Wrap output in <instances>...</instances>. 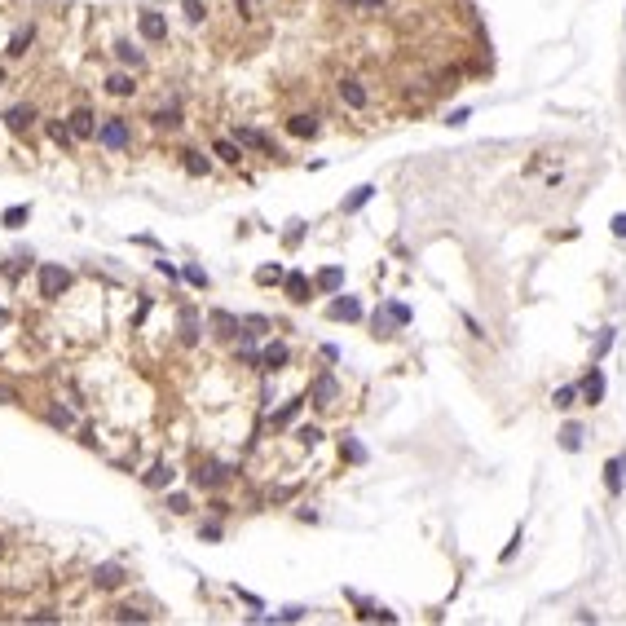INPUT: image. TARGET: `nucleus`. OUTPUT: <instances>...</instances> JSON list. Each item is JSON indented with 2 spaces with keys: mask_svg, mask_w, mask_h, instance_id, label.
<instances>
[{
  "mask_svg": "<svg viewBox=\"0 0 626 626\" xmlns=\"http://www.w3.org/2000/svg\"><path fill=\"white\" fill-rule=\"evenodd\" d=\"M181 9H186L190 22H203V14H208V9H203V0H181Z\"/></svg>",
  "mask_w": 626,
  "mask_h": 626,
  "instance_id": "c9c22d12",
  "label": "nucleus"
},
{
  "mask_svg": "<svg viewBox=\"0 0 626 626\" xmlns=\"http://www.w3.org/2000/svg\"><path fill=\"white\" fill-rule=\"evenodd\" d=\"M609 230L618 234V238H626V212H618V216H613V221H609Z\"/></svg>",
  "mask_w": 626,
  "mask_h": 626,
  "instance_id": "a19ab883",
  "label": "nucleus"
},
{
  "mask_svg": "<svg viewBox=\"0 0 626 626\" xmlns=\"http://www.w3.org/2000/svg\"><path fill=\"white\" fill-rule=\"evenodd\" d=\"M578 393L587 397V406H596L600 397H605V375H600V366H591V375H587L582 384H578Z\"/></svg>",
  "mask_w": 626,
  "mask_h": 626,
  "instance_id": "ddd939ff",
  "label": "nucleus"
},
{
  "mask_svg": "<svg viewBox=\"0 0 626 626\" xmlns=\"http://www.w3.org/2000/svg\"><path fill=\"white\" fill-rule=\"evenodd\" d=\"M98 141H102L106 150H128L132 132H128L124 119H102V124H98Z\"/></svg>",
  "mask_w": 626,
  "mask_h": 626,
  "instance_id": "f257e3e1",
  "label": "nucleus"
},
{
  "mask_svg": "<svg viewBox=\"0 0 626 626\" xmlns=\"http://www.w3.org/2000/svg\"><path fill=\"white\" fill-rule=\"evenodd\" d=\"M44 419H49L53 428H71V424H75V415H71V411H62V406H53V411L44 415Z\"/></svg>",
  "mask_w": 626,
  "mask_h": 626,
  "instance_id": "72a5a7b5",
  "label": "nucleus"
},
{
  "mask_svg": "<svg viewBox=\"0 0 626 626\" xmlns=\"http://www.w3.org/2000/svg\"><path fill=\"white\" fill-rule=\"evenodd\" d=\"M181 344H199V318H195V309H181Z\"/></svg>",
  "mask_w": 626,
  "mask_h": 626,
  "instance_id": "4be33fe9",
  "label": "nucleus"
},
{
  "mask_svg": "<svg viewBox=\"0 0 626 626\" xmlns=\"http://www.w3.org/2000/svg\"><path fill=\"white\" fill-rule=\"evenodd\" d=\"M9 402H18V393L14 388H0V406H9Z\"/></svg>",
  "mask_w": 626,
  "mask_h": 626,
  "instance_id": "37998d69",
  "label": "nucleus"
},
{
  "mask_svg": "<svg viewBox=\"0 0 626 626\" xmlns=\"http://www.w3.org/2000/svg\"><path fill=\"white\" fill-rule=\"evenodd\" d=\"M168 508H172V512H190V499L186 494H172V499H168Z\"/></svg>",
  "mask_w": 626,
  "mask_h": 626,
  "instance_id": "79ce46f5",
  "label": "nucleus"
},
{
  "mask_svg": "<svg viewBox=\"0 0 626 626\" xmlns=\"http://www.w3.org/2000/svg\"><path fill=\"white\" fill-rule=\"evenodd\" d=\"M5 119H9V128H14L18 137H22V132H31V124H35V111H31V106H14V111H9Z\"/></svg>",
  "mask_w": 626,
  "mask_h": 626,
  "instance_id": "f3484780",
  "label": "nucleus"
},
{
  "mask_svg": "<svg viewBox=\"0 0 626 626\" xmlns=\"http://www.w3.org/2000/svg\"><path fill=\"white\" fill-rule=\"evenodd\" d=\"M234 141H238V146H256L265 154H278V150H274V141L265 137V132H256V128H234Z\"/></svg>",
  "mask_w": 626,
  "mask_h": 626,
  "instance_id": "f8f14e48",
  "label": "nucleus"
},
{
  "mask_svg": "<svg viewBox=\"0 0 626 626\" xmlns=\"http://www.w3.org/2000/svg\"><path fill=\"white\" fill-rule=\"evenodd\" d=\"M560 445L573 454L578 445H582V428H578V424H564V428H560Z\"/></svg>",
  "mask_w": 626,
  "mask_h": 626,
  "instance_id": "bb28decb",
  "label": "nucleus"
},
{
  "mask_svg": "<svg viewBox=\"0 0 626 626\" xmlns=\"http://www.w3.org/2000/svg\"><path fill=\"white\" fill-rule=\"evenodd\" d=\"M115 53H119V62H128V66H141V62H146V57H141V49H132L128 40H119Z\"/></svg>",
  "mask_w": 626,
  "mask_h": 626,
  "instance_id": "c85d7f7f",
  "label": "nucleus"
},
{
  "mask_svg": "<svg viewBox=\"0 0 626 626\" xmlns=\"http://www.w3.org/2000/svg\"><path fill=\"white\" fill-rule=\"evenodd\" d=\"M221 481H225V467H221V463H199V472H195V485L212 490V485H221Z\"/></svg>",
  "mask_w": 626,
  "mask_h": 626,
  "instance_id": "dca6fc26",
  "label": "nucleus"
},
{
  "mask_svg": "<svg viewBox=\"0 0 626 626\" xmlns=\"http://www.w3.org/2000/svg\"><path fill=\"white\" fill-rule=\"evenodd\" d=\"M119 582H124V569H119V564H98V569H93V587H98V591H115Z\"/></svg>",
  "mask_w": 626,
  "mask_h": 626,
  "instance_id": "6e6552de",
  "label": "nucleus"
},
{
  "mask_svg": "<svg viewBox=\"0 0 626 626\" xmlns=\"http://www.w3.org/2000/svg\"><path fill=\"white\" fill-rule=\"evenodd\" d=\"M344 454H348L353 463H366V450H362V445H357L353 437H344Z\"/></svg>",
  "mask_w": 626,
  "mask_h": 626,
  "instance_id": "4c0bfd02",
  "label": "nucleus"
},
{
  "mask_svg": "<svg viewBox=\"0 0 626 626\" xmlns=\"http://www.w3.org/2000/svg\"><path fill=\"white\" fill-rule=\"evenodd\" d=\"M5 322H9V313H5V309H0V327H5Z\"/></svg>",
  "mask_w": 626,
  "mask_h": 626,
  "instance_id": "c03bdc74",
  "label": "nucleus"
},
{
  "mask_svg": "<svg viewBox=\"0 0 626 626\" xmlns=\"http://www.w3.org/2000/svg\"><path fill=\"white\" fill-rule=\"evenodd\" d=\"M622 472H626V454H618V459L605 463V490H609L613 499L622 494Z\"/></svg>",
  "mask_w": 626,
  "mask_h": 626,
  "instance_id": "9b49d317",
  "label": "nucleus"
},
{
  "mask_svg": "<svg viewBox=\"0 0 626 626\" xmlns=\"http://www.w3.org/2000/svg\"><path fill=\"white\" fill-rule=\"evenodd\" d=\"M313 287H318V292H340V287H344V269H340V265H327Z\"/></svg>",
  "mask_w": 626,
  "mask_h": 626,
  "instance_id": "a211bd4d",
  "label": "nucleus"
},
{
  "mask_svg": "<svg viewBox=\"0 0 626 626\" xmlns=\"http://www.w3.org/2000/svg\"><path fill=\"white\" fill-rule=\"evenodd\" d=\"M287 357H292V348H287L283 340L265 344V348H260V370H283V366H287Z\"/></svg>",
  "mask_w": 626,
  "mask_h": 626,
  "instance_id": "0eeeda50",
  "label": "nucleus"
},
{
  "mask_svg": "<svg viewBox=\"0 0 626 626\" xmlns=\"http://www.w3.org/2000/svg\"><path fill=\"white\" fill-rule=\"evenodd\" d=\"M327 313H331L335 322H357V318H362V305H357L353 296H340V300H331Z\"/></svg>",
  "mask_w": 626,
  "mask_h": 626,
  "instance_id": "1a4fd4ad",
  "label": "nucleus"
},
{
  "mask_svg": "<svg viewBox=\"0 0 626 626\" xmlns=\"http://www.w3.org/2000/svg\"><path fill=\"white\" fill-rule=\"evenodd\" d=\"M287 128H292V137H313L318 132V115H292Z\"/></svg>",
  "mask_w": 626,
  "mask_h": 626,
  "instance_id": "aec40b11",
  "label": "nucleus"
},
{
  "mask_svg": "<svg viewBox=\"0 0 626 626\" xmlns=\"http://www.w3.org/2000/svg\"><path fill=\"white\" fill-rule=\"evenodd\" d=\"M150 119H154V128H168V132L181 128V111H177V106H163V111H154Z\"/></svg>",
  "mask_w": 626,
  "mask_h": 626,
  "instance_id": "5701e85b",
  "label": "nucleus"
},
{
  "mask_svg": "<svg viewBox=\"0 0 626 626\" xmlns=\"http://www.w3.org/2000/svg\"><path fill=\"white\" fill-rule=\"evenodd\" d=\"M186 283L190 287H208V274H203L199 265H186Z\"/></svg>",
  "mask_w": 626,
  "mask_h": 626,
  "instance_id": "58836bf2",
  "label": "nucleus"
},
{
  "mask_svg": "<svg viewBox=\"0 0 626 626\" xmlns=\"http://www.w3.org/2000/svg\"><path fill=\"white\" fill-rule=\"evenodd\" d=\"M172 476H177V472H172V467H168V463H154L150 472H146V485H150V490H163V485H168V481H172Z\"/></svg>",
  "mask_w": 626,
  "mask_h": 626,
  "instance_id": "393cba45",
  "label": "nucleus"
},
{
  "mask_svg": "<svg viewBox=\"0 0 626 626\" xmlns=\"http://www.w3.org/2000/svg\"><path fill=\"white\" fill-rule=\"evenodd\" d=\"M181 163H186V172H190V177H208V172H212L208 154H199V150H181Z\"/></svg>",
  "mask_w": 626,
  "mask_h": 626,
  "instance_id": "6ab92c4d",
  "label": "nucleus"
},
{
  "mask_svg": "<svg viewBox=\"0 0 626 626\" xmlns=\"http://www.w3.org/2000/svg\"><path fill=\"white\" fill-rule=\"evenodd\" d=\"M71 287V274L62 269V265H40V296L44 300H57Z\"/></svg>",
  "mask_w": 626,
  "mask_h": 626,
  "instance_id": "f03ea898",
  "label": "nucleus"
},
{
  "mask_svg": "<svg viewBox=\"0 0 626 626\" xmlns=\"http://www.w3.org/2000/svg\"><path fill=\"white\" fill-rule=\"evenodd\" d=\"M340 98H344V106L362 111V106H366V89H362V80H340Z\"/></svg>",
  "mask_w": 626,
  "mask_h": 626,
  "instance_id": "4468645a",
  "label": "nucleus"
},
{
  "mask_svg": "<svg viewBox=\"0 0 626 626\" xmlns=\"http://www.w3.org/2000/svg\"><path fill=\"white\" fill-rule=\"evenodd\" d=\"M212 331L221 335V340H234V335H243V322H238L234 313H221V309H216V313H212Z\"/></svg>",
  "mask_w": 626,
  "mask_h": 626,
  "instance_id": "9d476101",
  "label": "nucleus"
},
{
  "mask_svg": "<svg viewBox=\"0 0 626 626\" xmlns=\"http://www.w3.org/2000/svg\"><path fill=\"white\" fill-rule=\"evenodd\" d=\"M296 437H300V445H318V441H322V428H313V424H305V428H300V432H296Z\"/></svg>",
  "mask_w": 626,
  "mask_h": 626,
  "instance_id": "e433bc0d",
  "label": "nucleus"
},
{
  "mask_svg": "<svg viewBox=\"0 0 626 626\" xmlns=\"http://www.w3.org/2000/svg\"><path fill=\"white\" fill-rule=\"evenodd\" d=\"M216 154H221V159L225 163H238V159H243V146H238V141H216V146H212Z\"/></svg>",
  "mask_w": 626,
  "mask_h": 626,
  "instance_id": "cd10ccee",
  "label": "nucleus"
},
{
  "mask_svg": "<svg viewBox=\"0 0 626 626\" xmlns=\"http://www.w3.org/2000/svg\"><path fill=\"white\" fill-rule=\"evenodd\" d=\"M551 402H556V411H569V406L578 402V384H564V388H556V397H551Z\"/></svg>",
  "mask_w": 626,
  "mask_h": 626,
  "instance_id": "7c9ffc66",
  "label": "nucleus"
},
{
  "mask_svg": "<svg viewBox=\"0 0 626 626\" xmlns=\"http://www.w3.org/2000/svg\"><path fill=\"white\" fill-rule=\"evenodd\" d=\"M27 221H31V203H18V208L0 212V225H5V230H22Z\"/></svg>",
  "mask_w": 626,
  "mask_h": 626,
  "instance_id": "2eb2a0df",
  "label": "nucleus"
},
{
  "mask_svg": "<svg viewBox=\"0 0 626 626\" xmlns=\"http://www.w3.org/2000/svg\"><path fill=\"white\" fill-rule=\"evenodd\" d=\"M31 40H35V31L31 27H22V31H14V40H9V57H22L31 49Z\"/></svg>",
  "mask_w": 626,
  "mask_h": 626,
  "instance_id": "b1692460",
  "label": "nucleus"
},
{
  "mask_svg": "<svg viewBox=\"0 0 626 626\" xmlns=\"http://www.w3.org/2000/svg\"><path fill=\"white\" fill-rule=\"evenodd\" d=\"M300 406H305V397H296V402H287L278 415H274V428H283V424H292V419L300 415Z\"/></svg>",
  "mask_w": 626,
  "mask_h": 626,
  "instance_id": "c756f323",
  "label": "nucleus"
},
{
  "mask_svg": "<svg viewBox=\"0 0 626 626\" xmlns=\"http://www.w3.org/2000/svg\"><path fill=\"white\" fill-rule=\"evenodd\" d=\"M370 195H375V186H357V190H353V195H348V199L340 203V208H344V212H357V208H362V203H366Z\"/></svg>",
  "mask_w": 626,
  "mask_h": 626,
  "instance_id": "a878e982",
  "label": "nucleus"
},
{
  "mask_svg": "<svg viewBox=\"0 0 626 626\" xmlns=\"http://www.w3.org/2000/svg\"><path fill=\"white\" fill-rule=\"evenodd\" d=\"M49 137L57 141V146H71V141H75V132H71V124H49Z\"/></svg>",
  "mask_w": 626,
  "mask_h": 626,
  "instance_id": "473e14b6",
  "label": "nucleus"
},
{
  "mask_svg": "<svg viewBox=\"0 0 626 626\" xmlns=\"http://www.w3.org/2000/svg\"><path fill=\"white\" fill-rule=\"evenodd\" d=\"M132 89H137V84H132V75H124V71H115V75L106 80V93H115V98H132Z\"/></svg>",
  "mask_w": 626,
  "mask_h": 626,
  "instance_id": "412c9836",
  "label": "nucleus"
},
{
  "mask_svg": "<svg viewBox=\"0 0 626 626\" xmlns=\"http://www.w3.org/2000/svg\"><path fill=\"white\" fill-rule=\"evenodd\" d=\"M111 618L115 622H150V613H141V609H115Z\"/></svg>",
  "mask_w": 626,
  "mask_h": 626,
  "instance_id": "f704fd0d",
  "label": "nucleus"
},
{
  "mask_svg": "<svg viewBox=\"0 0 626 626\" xmlns=\"http://www.w3.org/2000/svg\"><path fill=\"white\" fill-rule=\"evenodd\" d=\"M521 543H525V529H516V534H512V543L503 547V560H512V556H516V547H521Z\"/></svg>",
  "mask_w": 626,
  "mask_h": 626,
  "instance_id": "ea45409f",
  "label": "nucleus"
},
{
  "mask_svg": "<svg viewBox=\"0 0 626 626\" xmlns=\"http://www.w3.org/2000/svg\"><path fill=\"white\" fill-rule=\"evenodd\" d=\"M283 278H287V274L278 269V265H260V269H256V283H260V287H269V283H283Z\"/></svg>",
  "mask_w": 626,
  "mask_h": 626,
  "instance_id": "2f4dec72",
  "label": "nucleus"
},
{
  "mask_svg": "<svg viewBox=\"0 0 626 626\" xmlns=\"http://www.w3.org/2000/svg\"><path fill=\"white\" fill-rule=\"evenodd\" d=\"M66 124H71V132H75V141H93V137H98V115L84 111V106L66 119Z\"/></svg>",
  "mask_w": 626,
  "mask_h": 626,
  "instance_id": "423d86ee",
  "label": "nucleus"
},
{
  "mask_svg": "<svg viewBox=\"0 0 626 626\" xmlns=\"http://www.w3.org/2000/svg\"><path fill=\"white\" fill-rule=\"evenodd\" d=\"M137 31H141V40L163 44V40H168V18H163V14H154V9H146V14L137 18Z\"/></svg>",
  "mask_w": 626,
  "mask_h": 626,
  "instance_id": "7ed1b4c3",
  "label": "nucleus"
},
{
  "mask_svg": "<svg viewBox=\"0 0 626 626\" xmlns=\"http://www.w3.org/2000/svg\"><path fill=\"white\" fill-rule=\"evenodd\" d=\"M335 397H340L335 375H318V379H313V388H309V402H313V406H322V411H327V406H335Z\"/></svg>",
  "mask_w": 626,
  "mask_h": 626,
  "instance_id": "20e7f679",
  "label": "nucleus"
},
{
  "mask_svg": "<svg viewBox=\"0 0 626 626\" xmlns=\"http://www.w3.org/2000/svg\"><path fill=\"white\" fill-rule=\"evenodd\" d=\"M283 292H287V300H292V305H309V296H313V283L305 278V274L300 269H292L283 278Z\"/></svg>",
  "mask_w": 626,
  "mask_h": 626,
  "instance_id": "39448f33",
  "label": "nucleus"
}]
</instances>
